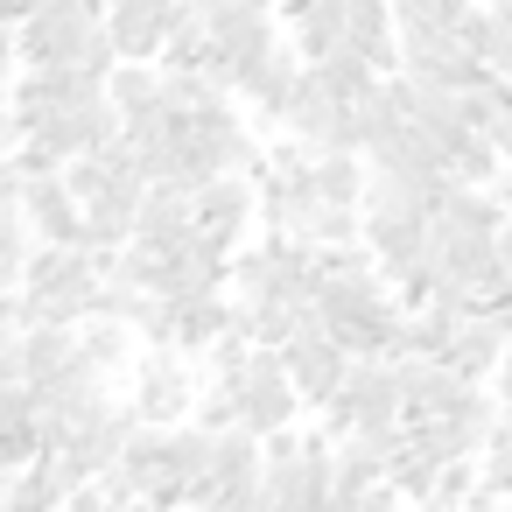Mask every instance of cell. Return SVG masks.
Returning <instances> with one entry per match:
<instances>
[{
  "instance_id": "obj_1",
  "label": "cell",
  "mask_w": 512,
  "mask_h": 512,
  "mask_svg": "<svg viewBox=\"0 0 512 512\" xmlns=\"http://www.w3.org/2000/svg\"><path fill=\"white\" fill-rule=\"evenodd\" d=\"M113 281V253L92 246H36L22 281V330H85L99 316V295Z\"/></svg>"
},
{
  "instance_id": "obj_2",
  "label": "cell",
  "mask_w": 512,
  "mask_h": 512,
  "mask_svg": "<svg viewBox=\"0 0 512 512\" xmlns=\"http://www.w3.org/2000/svg\"><path fill=\"white\" fill-rule=\"evenodd\" d=\"M15 36H22V71H120V50L106 36V15H92L85 0L22 15Z\"/></svg>"
},
{
  "instance_id": "obj_3",
  "label": "cell",
  "mask_w": 512,
  "mask_h": 512,
  "mask_svg": "<svg viewBox=\"0 0 512 512\" xmlns=\"http://www.w3.org/2000/svg\"><path fill=\"white\" fill-rule=\"evenodd\" d=\"M309 239L295 232H267L260 246H246L232 260V302L239 309H302L309 302Z\"/></svg>"
},
{
  "instance_id": "obj_4",
  "label": "cell",
  "mask_w": 512,
  "mask_h": 512,
  "mask_svg": "<svg viewBox=\"0 0 512 512\" xmlns=\"http://www.w3.org/2000/svg\"><path fill=\"white\" fill-rule=\"evenodd\" d=\"M323 428L330 435H393V428H407L400 358H351V379L323 407Z\"/></svg>"
},
{
  "instance_id": "obj_5",
  "label": "cell",
  "mask_w": 512,
  "mask_h": 512,
  "mask_svg": "<svg viewBox=\"0 0 512 512\" xmlns=\"http://www.w3.org/2000/svg\"><path fill=\"white\" fill-rule=\"evenodd\" d=\"M309 400L295 393V379H288V358L281 351H267V344H253V358H246V372H239V428H253L260 442H274V435H288L295 428V414H302Z\"/></svg>"
},
{
  "instance_id": "obj_6",
  "label": "cell",
  "mask_w": 512,
  "mask_h": 512,
  "mask_svg": "<svg viewBox=\"0 0 512 512\" xmlns=\"http://www.w3.org/2000/svg\"><path fill=\"white\" fill-rule=\"evenodd\" d=\"M400 78L442 85V92H477L491 71L463 43V29H400Z\"/></svg>"
},
{
  "instance_id": "obj_7",
  "label": "cell",
  "mask_w": 512,
  "mask_h": 512,
  "mask_svg": "<svg viewBox=\"0 0 512 512\" xmlns=\"http://www.w3.org/2000/svg\"><path fill=\"white\" fill-rule=\"evenodd\" d=\"M302 78H309L302 50H295V43H267V50H253V57L232 64V99L253 106L267 127H281L288 106H295V92H302Z\"/></svg>"
},
{
  "instance_id": "obj_8",
  "label": "cell",
  "mask_w": 512,
  "mask_h": 512,
  "mask_svg": "<svg viewBox=\"0 0 512 512\" xmlns=\"http://www.w3.org/2000/svg\"><path fill=\"white\" fill-rule=\"evenodd\" d=\"M400 393H407V428H435V421L470 414V400L484 386L463 379L449 358H400Z\"/></svg>"
},
{
  "instance_id": "obj_9",
  "label": "cell",
  "mask_w": 512,
  "mask_h": 512,
  "mask_svg": "<svg viewBox=\"0 0 512 512\" xmlns=\"http://www.w3.org/2000/svg\"><path fill=\"white\" fill-rule=\"evenodd\" d=\"M183 8H190V0H113V8H106V36H113L120 64H162Z\"/></svg>"
},
{
  "instance_id": "obj_10",
  "label": "cell",
  "mask_w": 512,
  "mask_h": 512,
  "mask_svg": "<svg viewBox=\"0 0 512 512\" xmlns=\"http://www.w3.org/2000/svg\"><path fill=\"white\" fill-rule=\"evenodd\" d=\"M197 393H204V379L190 372L183 351H155V358H141V372H134V414L155 421V428H176V421L197 407Z\"/></svg>"
},
{
  "instance_id": "obj_11",
  "label": "cell",
  "mask_w": 512,
  "mask_h": 512,
  "mask_svg": "<svg viewBox=\"0 0 512 512\" xmlns=\"http://www.w3.org/2000/svg\"><path fill=\"white\" fill-rule=\"evenodd\" d=\"M281 358H288V379H295V393H302L309 407H330V400L344 393V379H351V351H344L323 323H309L302 337H288Z\"/></svg>"
},
{
  "instance_id": "obj_12",
  "label": "cell",
  "mask_w": 512,
  "mask_h": 512,
  "mask_svg": "<svg viewBox=\"0 0 512 512\" xmlns=\"http://www.w3.org/2000/svg\"><path fill=\"white\" fill-rule=\"evenodd\" d=\"M260 218V183L253 176H218L197 190V232L218 253H246V225Z\"/></svg>"
},
{
  "instance_id": "obj_13",
  "label": "cell",
  "mask_w": 512,
  "mask_h": 512,
  "mask_svg": "<svg viewBox=\"0 0 512 512\" xmlns=\"http://www.w3.org/2000/svg\"><path fill=\"white\" fill-rule=\"evenodd\" d=\"M22 225L36 232V246H85V197L64 176H36L22 197Z\"/></svg>"
},
{
  "instance_id": "obj_14",
  "label": "cell",
  "mask_w": 512,
  "mask_h": 512,
  "mask_svg": "<svg viewBox=\"0 0 512 512\" xmlns=\"http://www.w3.org/2000/svg\"><path fill=\"white\" fill-rule=\"evenodd\" d=\"M134 239L155 246V253H183V246H197V197H190V190H148Z\"/></svg>"
},
{
  "instance_id": "obj_15",
  "label": "cell",
  "mask_w": 512,
  "mask_h": 512,
  "mask_svg": "<svg viewBox=\"0 0 512 512\" xmlns=\"http://www.w3.org/2000/svg\"><path fill=\"white\" fill-rule=\"evenodd\" d=\"M442 358H449L463 379H477V386H484L491 372H505V365H512V337H505V323H498V316H463V330L449 337V351H442Z\"/></svg>"
},
{
  "instance_id": "obj_16",
  "label": "cell",
  "mask_w": 512,
  "mask_h": 512,
  "mask_svg": "<svg viewBox=\"0 0 512 512\" xmlns=\"http://www.w3.org/2000/svg\"><path fill=\"white\" fill-rule=\"evenodd\" d=\"M316 197L330 211H365L372 197V162L365 155H316Z\"/></svg>"
},
{
  "instance_id": "obj_17",
  "label": "cell",
  "mask_w": 512,
  "mask_h": 512,
  "mask_svg": "<svg viewBox=\"0 0 512 512\" xmlns=\"http://www.w3.org/2000/svg\"><path fill=\"white\" fill-rule=\"evenodd\" d=\"M78 351H85V330H22V379L43 386V379L71 372Z\"/></svg>"
},
{
  "instance_id": "obj_18",
  "label": "cell",
  "mask_w": 512,
  "mask_h": 512,
  "mask_svg": "<svg viewBox=\"0 0 512 512\" xmlns=\"http://www.w3.org/2000/svg\"><path fill=\"white\" fill-rule=\"evenodd\" d=\"M309 78H316L323 92H337V99H351V106H358V99H365V92H372L386 71H379L365 50H351V43H344V50H330L323 64H309Z\"/></svg>"
},
{
  "instance_id": "obj_19",
  "label": "cell",
  "mask_w": 512,
  "mask_h": 512,
  "mask_svg": "<svg viewBox=\"0 0 512 512\" xmlns=\"http://www.w3.org/2000/svg\"><path fill=\"white\" fill-rule=\"evenodd\" d=\"M463 43L477 50V64H484L491 78H512V15H505V8H470Z\"/></svg>"
},
{
  "instance_id": "obj_20",
  "label": "cell",
  "mask_w": 512,
  "mask_h": 512,
  "mask_svg": "<svg viewBox=\"0 0 512 512\" xmlns=\"http://www.w3.org/2000/svg\"><path fill=\"white\" fill-rule=\"evenodd\" d=\"M106 99H113L120 113H148V106H162V64H120L113 85H106Z\"/></svg>"
},
{
  "instance_id": "obj_21",
  "label": "cell",
  "mask_w": 512,
  "mask_h": 512,
  "mask_svg": "<svg viewBox=\"0 0 512 512\" xmlns=\"http://www.w3.org/2000/svg\"><path fill=\"white\" fill-rule=\"evenodd\" d=\"M29 260H36V232H29L22 218H15V225H0V302H8V295H22Z\"/></svg>"
},
{
  "instance_id": "obj_22",
  "label": "cell",
  "mask_w": 512,
  "mask_h": 512,
  "mask_svg": "<svg viewBox=\"0 0 512 512\" xmlns=\"http://www.w3.org/2000/svg\"><path fill=\"white\" fill-rule=\"evenodd\" d=\"M127 337H134L127 323H99V316H92V323H85V358H92V365L113 379V372L134 358V344H127Z\"/></svg>"
},
{
  "instance_id": "obj_23",
  "label": "cell",
  "mask_w": 512,
  "mask_h": 512,
  "mask_svg": "<svg viewBox=\"0 0 512 512\" xmlns=\"http://www.w3.org/2000/svg\"><path fill=\"white\" fill-rule=\"evenodd\" d=\"M15 71H22V36H15L8 15H0V99L15 92Z\"/></svg>"
},
{
  "instance_id": "obj_24",
  "label": "cell",
  "mask_w": 512,
  "mask_h": 512,
  "mask_svg": "<svg viewBox=\"0 0 512 512\" xmlns=\"http://www.w3.org/2000/svg\"><path fill=\"white\" fill-rule=\"evenodd\" d=\"M498 267H505V288H512V225L498 232Z\"/></svg>"
},
{
  "instance_id": "obj_25",
  "label": "cell",
  "mask_w": 512,
  "mask_h": 512,
  "mask_svg": "<svg viewBox=\"0 0 512 512\" xmlns=\"http://www.w3.org/2000/svg\"><path fill=\"white\" fill-rule=\"evenodd\" d=\"M0 8H8V0H0Z\"/></svg>"
}]
</instances>
